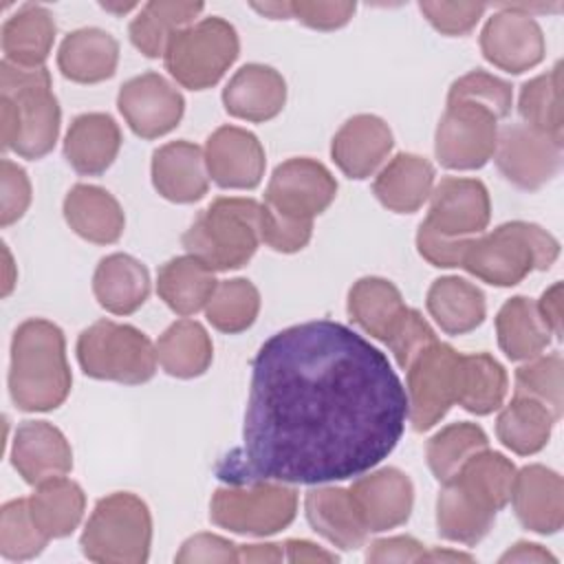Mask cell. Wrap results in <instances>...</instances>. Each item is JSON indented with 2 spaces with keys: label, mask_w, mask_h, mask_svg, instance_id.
<instances>
[{
  "label": "cell",
  "mask_w": 564,
  "mask_h": 564,
  "mask_svg": "<svg viewBox=\"0 0 564 564\" xmlns=\"http://www.w3.org/2000/svg\"><path fill=\"white\" fill-rule=\"evenodd\" d=\"M405 421V388L379 348L339 322L295 324L258 348L242 445L216 476L227 485L361 476L388 458Z\"/></svg>",
  "instance_id": "cell-1"
},
{
  "label": "cell",
  "mask_w": 564,
  "mask_h": 564,
  "mask_svg": "<svg viewBox=\"0 0 564 564\" xmlns=\"http://www.w3.org/2000/svg\"><path fill=\"white\" fill-rule=\"evenodd\" d=\"M66 341L57 324L33 317L22 322L11 339L9 392L24 412L59 408L70 392Z\"/></svg>",
  "instance_id": "cell-2"
},
{
  "label": "cell",
  "mask_w": 564,
  "mask_h": 564,
  "mask_svg": "<svg viewBox=\"0 0 564 564\" xmlns=\"http://www.w3.org/2000/svg\"><path fill=\"white\" fill-rule=\"evenodd\" d=\"M59 104L51 90L46 66L24 68L7 59L0 64L2 148L22 159H42L59 134Z\"/></svg>",
  "instance_id": "cell-3"
},
{
  "label": "cell",
  "mask_w": 564,
  "mask_h": 564,
  "mask_svg": "<svg viewBox=\"0 0 564 564\" xmlns=\"http://www.w3.org/2000/svg\"><path fill=\"white\" fill-rule=\"evenodd\" d=\"M560 256V242L540 225L511 220L489 234L465 238L460 264L494 286H513L531 271H546Z\"/></svg>",
  "instance_id": "cell-4"
},
{
  "label": "cell",
  "mask_w": 564,
  "mask_h": 564,
  "mask_svg": "<svg viewBox=\"0 0 564 564\" xmlns=\"http://www.w3.org/2000/svg\"><path fill=\"white\" fill-rule=\"evenodd\" d=\"M260 214L262 203L253 198H216L183 234V247L212 271L240 269L262 242Z\"/></svg>",
  "instance_id": "cell-5"
},
{
  "label": "cell",
  "mask_w": 564,
  "mask_h": 564,
  "mask_svg": "<svg viewBox=\"0 0 564 564\" xmlns=\"http://www.w3.org/2000/svg\"><path fill=\"white\" fill-rule=\"evenodd\" d=\"M79 544L84 557L90 562H145L152 544V516L148 505L130 491H115L101 498L84 527Z\"/></svg>",
  "instance_id": "cell-6"
},
{
  "label": "cell",
  "mask_w": 564,
  "mask_h": 564,
  "mask_svg": "<svg viewBox=\"0 0 564 564\" xmlns=\"http://www.w3.org/2000/svg\"><path fill=\"white\" fill-rule=\"evenodd\" d=\"M77 361L84 375L101 381L139 386L156 372V346L139 328L99 319L82 330Z\"/></svg>",
  "instance_id": "cell-7"
},
{
  "label": "cell",
  "mask_w": 564,
  "mask_h": 564,
  "mask_svg": "<svg viewBox=\"0 0 564 564\" xmlns=\"http://www.w3.org/2000/svg\"><path fill=\"white\" fill-rule=\"evenodd\" d=\"M240 51L236 29L223 18H203L172 35L163 62L167 73L189 90H205L236 62Z\"/></svg>",
  "instance_id": "cell-8"
},
{
  "label": "cell",
  "mask_w": 564,
  "mask_h": 564,
  "mask_svg": "<svg viewBox=\"0 0 564 564\" xmlns=\"http://www.w3.org/2000/svg\"><path fill=\"white\" fill-rule=\"evenodd\" d=\"M297 511V491L286 482L262 480L251 485H227L214 491L209 518L234 533L273 535L286 529Z\"/></svg>",
  "instance_id": "cell-9"
},
{
  "label": "cell",
  "mask_w": 564,
  "mask_h": 564,
  "mask_svg": "<svg viewBox=\"0 0 564 564\" xmlns=\"http://www.w3.org/2000/svg\"><path fill=\"white\" fill-rule=\"evenodd\" d=\"M458 357L449 344H430L408 368V421L414 432L432 430L456 403Z\"/></svg>",
  "instance_id": "cell-10"
},
{
  "label": "cell",
  "mask_w": 564,
  "mask_h": 564,
  "mask_svg": "<svg viewBox=\"0 0 564 564\" xmlns=\"http://www.w3.org/2000/svg\"><path fill=\"white\" fill-rule=\"evenodd\" d=\"M498 117L482 106L447 104L434 134V154L447 170H478L496 152Z\"/></svg>",
  "instance_id": "cell-11"
},
{
  "label": "cell",
  "mask_w": 564,
  "mask_h": 564,
  "mask_svg": "<svg viewBox=\"0 0 564 564\" xmlns=\"http://www.w3.org/2000/svg\"><path fill=\"white\" fill-rule=\"evenodd\" d=\"M335 196V176L319 161L295 156L273 170L264 192V203L280 214L313 223V218L319 216Z\"/></svg>",
  "instance_id": "cell-12"
},
{
  "label": "cell",
  "mask_w": 564,
  "mask_h": 564,
  "mask_svg": "<svg viewBox=\"0 0 564 564\" xmlns=\"http://www.w3.org/2000/svg\"><path fill=\"white\" fill-rule=\"evenodd\" d=\"M562 148L564 145L551 137L524 123H513L498 130L494 159L511 185L533 192L553 181L560 172Z\"/></svg>",
  "instance_id": "cell-13"
},
{
  "label": "cell",
  "mask_w": 564,
  "mask_h": 564,
  "mask_svg": "<svg viewBox=\"0 0 564 564\" xmlns=\"http://www.w3.org/2000/svg\"><path fill=\"white\" fill-rule=\"evenodd\" d=\"M480 51L496 68L518 75L544 59L546 44L531 13L518 4H502L482 26Z\"/></svg>",
  "instance_id": "cell-14"
},
{
  "label": "cell",
  "mask_w": 564,
  "mask_h": 564,
  "mask_svg": "<svg viewBox=\"0 0 564 564\" xmlns=\"http://www.w3.org/2000/svg\"><path fill=\"white\" fill-rule=\"evenodd\" d=\"M117 106L130 130L141 139L172 132L185 112L183 95L159 73L128 79L117 95Z\"/></svg>",
  "instance_id": "cell-15"
},
{
  "label": "cell",
  "mask_w": 564,
  "mask_h": 564,
  "mask_svg": "<svg viewBox=\"0 0 564 564\" xmlns=\"http://www.w3.org/2000/svg\"><path fill=\"white\" fill-rule=\"evenodd\" d=\"M489 218V192L478 178L445 176L430 194V212L423 223L447 238H471L487 229Z\"/></svg>",
  "instance_id": "cell-16"
},
{
  "label": "cell",
  "mask_w": 564,
  "mask_h": 564,
  "mask_svg": "<svg viewBox=\"0 0 564 564\" xmlns=\"http://www.w3.org/2000/svg\"><path fill=\"white\" fill-rule=\"evenodd\" d=\"M209 178L223 189H253L264 176V148L258 137L238 126H220L205 143Z\"/></svg>",
  "instance_id": "cell-17"
},
{
  "label": "cell",
  "mask_w": 564,
  "mask_h": 564,
  "mask_svg": "<svg viewBox=\"0 0 564 564\" xmlns=\"http://www.w3.org/2000/svg\"><path fill=\"white\" fill-rule=\"evenodd\" d=\"M350 496L368 533H381L408 522L414 505V487L405 471L383 467L357 478Z\"/></svg>",
  "instance_id": "cell-18"
},
{
  "label": "cell",
  "mask_w": 564,
  "mask_h": 564,
  "mask_svg": "<svg viewBox=\"0 0 564 564\" xmlns=\"http://www.w3.org/2000/svg\"><path fill=\"white\" fill-rule=\"evenodd\" d=\"M11 463L29 485L66 476L73 469V449L66 436L46 421H24L11 443Z\"/></svg>",
  "instance_id": "cell-19"
},
{
  "label": "cell",
  "mask_w": 564,
  "mask_h": 564,
  "mask_svg": "<svg viewBox=\"0 0 564 564\" xmlns=\"http://www.w3.org/2000/svg\"><path fill=\"white\" fill-rule=\"evenodd\" d=\"M524 529L553 535L564 522V482L562 476L544 465H527L516 471L511 500Z\"/></svg>",
  "instance_id": "cell-20"
},
{
  "label": "cell",
  "mask_w": 564,
  "mask_h": 564,
  "mask_svg": "<svg viewBox=\"0 0 564 564\" xmlns=\"http://www.w3.org/2000/svg\"><path fill=\"white\" fill-rule=\"evenodd\" d=\"M392 145V130L381 117L355 115L333 137L330 156L348 178H368L383 165Z\"/></svg>",
  "instance_id": "cell-21"
},
{
  "label": "cell",
  "mask_w": 564,
  "mask_h": 564,
  "mask_svg": "<svg viewBox=\"0 0 564 564\" xmlns=\"http://www.w3.org/2000/svg\"><path fill=\"white\" fill-rule=\"evenodd\" d=\"M225 110L245 121H269L278 117L286 104L284 77L264 64H247L234 73L223 90Z\"/></svg>",
  "instance_id": "cell-22"
},
{
  "label": "cell",
  "mask_w": 564,
  "mask_h": 564,
  "mask_svg": "<svg viewBox=\"0 0 564 564\" xmlns=\"http://www.w3.org/2000/svg\"><path fill=\"white\" fill-rule=\"evenodd\" d=\"M152 183L172 203H194L207 194L205 152L189 141H172L152 154Z\"/></svg>",
  "instance_id": "cell-23"
},
{
  "label": "cell",
  "mask_w": 564,
  "mask_h": 564,
  "mask_svg": "<svg viewBox=\"0 0 564 564\" xmlns=\"http://www.w3.org/2000/svg\"><path fill=\"white\" fill-rule=\"evenodd\" d=\"M304 511L311 527L333 546L344 551L364 546L368 529L359 516L350 489L328 485L313 487L304 496Z\"/></svg>",
  "instance_id": "cell-24"
},
{
  "label": "cell",
  "mask_w": 564,
  "mask_h": 564,
  "mask_svg": "<svg viewBox=\"0 0 564 564\" xmlns=\"http://www.w3.org/2000/svg\"><path fill=\"white\" fill-rule=\"evenodd\" d=\"M68 227L88 242L112 245L121 238L126 216L119 200L99 185L79 183L64 198Z\"/></svg>",
  "instance_id": "cell-25"
},
{
  "label": "cell",
  "mask_w": 564,
  "mask_h": 564,
  "mask_svg": "<svg viewBox=\"0 0 564 564\" xmlns=\"http://www.w3.org/2000/svg\"><path fill=\"white\" fill-rule=\"evenodd\" d=\"M119 148V126L110 115L104 112H86L75 117L64 139V156L68 165L84 176L106 172L117 159Z\"/></svg>",
  "instance_id": "cell-26"
},
{
  "label": "cell",
  "mask_w": 564,
  "mask_h": 564,
  "mask_svg": "<svg viewBox=\"0 0 564 564\" xmlns=\"http://www.w3.org/2000/svg\"><path fill=\"white\" fill-rule=\"evenodd\" d=\"M434 189V167L425 156L401 152L388 161L375 183L377 200L397 214L416 212Z\"/></svg>",
  "instance_id": "cell-27"
},
{
  "label": "cell",
  "mask_w": 564,
  "mask_h": 564,
  "mask_svg": "<svg viewBox=\"0 0 564 564\" xmlns=\"http://www.w3.org/2000/svg\"><path fill=\"white\" fill-rule=\"evenodd\" d=\"M117 40L108 31L95 26L68 33L57 53V66L62 75L77 84H97L110 79L117 70Z\"/></svg>",
  "instance_id": "cell-28"
},
{
  "label": "cell",
  "mask_w": 564,
  "mask_h": 564,
  "mask_svg": "<svg viewBox=\"0 0 564 564\" xmlns=\"http://www.w3.org/2000/svg\"><path fill=\"white\" fill-rule=\"evenodd\" d=\"M93 293L108 313L130 315L150 295V273L145 264L128 253H110L99 260L93 275Z\"/></svg>",
  "instance_id": "cell-29"
},
{
  "label": "cell",
  "mask_w": 564,
  "mask_h": 564,
  "mask_svg": "<svg viewBox=\"0 0 564 564\" xmlns=\"http://www.w3.org/2000/svg\"><path fill=\"white\" fill-rule=\"evenodd\" d=\"M427 311L447 335H465L485 322L487 304L482 291L458 275L432 282L425 297Z\"/></svg>",
  "instance_id": "cell-30"
},
{
  "label": "cell",
  "mask_w": 564,
  "mask_h": 564,
  "mask_svg": "<svg viewBox=\"0 0 564 564\" xmlns=\"http://www.w3.org/2000/svg\"><path fill=\"white\" fill-rule=\"evenodd\" d=\"M53 42L55 20L53 13L42 4H24L2 26V53L4 59L15 66H44Z\"/></svg>",
  "instance_id": "cell-31"
},
{
  "label": "cell",
  "mask_w": 564,
  "mask_h": 564,
  "mask_svg": "<svg viewBox=\"0 0 564 564\" xmlns=\"http://www.w3.org/2000/svg\"><path fill=\"white\" fill-rule=\"evenodd\" d=\"M405 302L399 289L386 278H361L348 291L350 319L379 341H388L397 322L405 313Z\"/></svg>",
  "instance_id": "cell-32"
},
{
  "label": "cell",
  "mask_w": 564,
  "mask_h": 564,
  "mask_svg": "<svg viewBox=\"0 0 564 564\" xmlns=\"http://www.w3.org/2000/svg\"><path fill=\"white\" fill-rule=\"evenodd\" d=\"M496 333L502 352L511 361H529L551 344V328L538 304L524 295L507 300L496 315Z\"/></svg>",
  "instance_id": "cell-33"
},
{
  "label": "cell",
  "mask_w": 564,
  "mask_h": 564,
  "mask_svg": "<svg viewBox=\"0 0 564 564\" xmlns=\"http://www.w3.org/2000/svg\"><path fill=\"white\" fill-rule=\"evenodd\" d=\"M26 500L35 524L48 540L70 535L82 522L86 509L82 487L66 476L35 485V491Z\"/></svg>",
  "instance_id": "cell-34"
},
{
  "label": "cell",
  "mask_w": 564,
  "mask_h": 564,
  "mask_svg": "<svg viewBox=\"0 0 564 564\" xmlns=\"http://www.w3.org/2000/svg\"><path fill=\"white\" fill-rule=\"evenodd\" d=\"M216 278L209 267L192 256L167 260L159 269V297L178 315H194L203 311L216 289Z\"/></svg>",
  "instance_id": "cell-35"
},
{
  "label": "cell",
  "mask_w": 564,
  "mask_h": 564,
  "mask_svg": "<svg viewBox=\"0 0 564 564\" xmlns=\"http://www.w3.org/2000/svg\"><path fill=\"white\" fill-rule=\"evenodd\" d=\"M507 397V372L489 352L460 355L456 368V403L471 414L496 412Z\"/></svg>",
  "instance_id": "cell-36"
},
{
  "label": "cell",
  "mask_w": 564,
  "mask_h": 564,
  "mask_svg": "<svg viewBox=\"0 0 564 564\" xmlns=\"http://www.w3.org/2000/svg\"><path fill=\"white\" fill-rule=\"evenodd\" d=\"M161 368L176 379H194L207 372L214 359V346L207 330L194 319H178L165 328L156 341Z\"/></svg>",
  "instance_id": "cell-37"
},
{
  "label": "cell",
  "mask_w": 564,
  "mask_h": 564,
  "mask_svg": "<svg viewBox=\"0 0 564 564\" xmlns=\"http://www.w3.org/2000/svg\"><path fill=\"white\" fill-rule=\"evenodd\" d=\"M494 522L496 511L480 505L454 480L443 482L436 498V529L441 538L474 546L491 531Z\"/></svg>",
  "instance_id": "cell-38"
},
{
  "label": "cell",
  "mask_w": 564,
  "mask_h": 564,
  "mask_svg": "<svg viewBox=\"0 0 564 564\" xmlns=\"http://www.w3.org/2000/svg\"><path fill=\"white\" fill-rule=\"evenodd\" d=\"M516 471H518L516 465L507 456L485 447V449L471 454L458 467V471L447 480H454L469 496H474L480 505H485L487 509L498 513L511 500Z\"/></svg>",
  "instance_id": "cell-39"
},
{
  "label": "cell",
  "mask_w": 564,
  "mask_h": 564,
  "mask_svg": "<svg viewBox=\"0 0 564 564\" xmlns=\"http://www.w3.org/2000/svg\"><path fill=\"white\" fill-rule=\"evenodd\" d=\"M555 421L557 419L544 403L516 394L498 414L496 434L505 447L520 456H529L538 454L549 443Z\"/></svg>",
  "instance_id": "cell-40"
},
{
  "label": "cell",
  "mask_w": 564,
  "mask_h": 564,
  "mask_svg": "<svg viewBox=\"0 0 564 564\" xmlns=\"http://www.w3.org/2000/svg\"><path fill=\"white\" fill-rule=\"evenodd\" d=\"M203 9L205 4L200 2H145L130 22V40L145 57H159L165 53L172 35L194 24Z\"/></svg>",
  "instance_id": "cell-41"
},
{
  "label": "cell",
  "mask_w": 564,
  "mask_h": 564,
  "mask_svg": "<svg viewBox=\"0 0 564 564\" xmlns=\"http://www.w3.org/2000/svg\"><path fill=\"white\" fill-rule=\"evenodd\" d=\"M518 112L524 126L564 145L562 64L560 62L549 73L538 75L522 86L520 99H518Z\"/></svg>",
  "instance_id": "cell-42"
},
{
  "label": "cell",
  "mask_w": 564,
  "mask_h": 564,
  "mask_svg": "<svg viewBox=\"0 0 564 564\" xmlns=\"http://www.w3.org/2000/svg\"><path fill=\"white\" fill-rule=\"evenodd\" d=\"M258 311H260V293L253 286V282L245 278L218 282L205 306L207 322L216 330L227 335L247 330L256 322Z\"/></svg>",
  "instance_id": "cell-43"
},
{
  "label": "cell",
  "mask_w": 564,
  "mask_h": 564,
  "mask_svg": "<svg viewBox=\"0 0 564 564\" xmlns=\"http://www.w3.org/2000/svg\"><path fill=\"white\" fill-rule=\"evenodd\" d=\"M489 445V438L485 430L476 423H452L436 432L425 447L427 465L438 482H445L452 478L458 467L476 452L485 449Z\"/></svg>",
  "instance_id": "cell-44"
},
{
  "label": "cell",
  "mask_w": 564,
  "mask_h": 564,
  "mask_svg": "<svg viewBox=\"0 0 564 564\" xmlns=\"http://www.w3.org/2000/svg\"><path fill=\"white\" fill-rule=\"evenodd\" d=\"M48 538L35 524L29 500L18 498L2 507L0 513V553L4 560H31L44 551Z\"/></svg>",
  "instance_id": "cell-45"
},
{
  "label": "cell",
  "mask_w": 564,
  "mask_h": 564,
  "mask_svg": "<svg viewBox=\"0 0 564 564\" xmlns=\"http://www.w3.org/2000/svg\"><path fill=\"white\" fill-rule=\"evenodd\" d=\"M562 357L560 352H551L544 357H533L524 366L516 370V394L538 399L544 403L555 419L562 416Z\"/></svg>",
  "instance_id": "cell-46"
},
{
  "label": "cell",
  "mask_w": 564,
  "mask_h": 564,
  "mask_svg": "<svg viewBox=\"0 0 564 564\" xmlns=\"http://www.w3.org/2000/svg\"><path fill=\"white\" fill-rule=\"evenodd\" d=\"M454 101H467L487 108L494 112L498 119H505L511 112L513 104V90L511 84L489 75L485 70H471L463 77H458L447 93V104Z\"/></svg>",
  "instance_id": "cell-47"
},
{
  "label": "cell",
  "mask_w": 564,
  "mask_h": 564,
  "mask_svg": "<svg viewBox=\"0 0 564 564\" xmlns=\"http://www.w3.org/2000/svg\"><path fill=\"white\" fill-rule=\"evenodd\" d=\"M313 223L300 220L286 214L275 212L267 203H262L260 214V240L280 253H295L304 249L311 240Z\"/></svg>",
  "instance_id": "cell-48"
},
{
  "label": "cell",
  "mask_w": 564,
  "mask_h": 564,
  "mask_svg": "<svg viewBox=\"0 0 564 564\" xmlns=\"http://www.w3.org/2000/svg\"><path fill=\"white\" fill-rule=\"evenodd\" d=\"M434 341L436 335L427 319L416 308H405L386 344L392 350L399 368L405 370Z\"/></svg>",
  "instance_id": "cell-49"
},
{
  "label": "cell",
  "mask_w": 564,
  "mask_h": 564,
  "mask_svg": "<svg viewBox=\"0 0 564 564\" xmlns=\"http://www.w3.org/2000/svg\"><path fill=\"white\" fill-rule=\"evenodd\" d=\"M425 20L443 35H465L482 18V2H419Z\"/></svg>",
  "instance_id": "cell-50"
},
{
  "label": "cell",
  "mask_w": 564,
  "mask_h": 564,
  "mask_svg": "<svg viewBox=\"0 0 564 564\" xmlns=\"http://www.w3.org/2000/svg\"><path fill=\"white\" fill-rule=\"evenodd\" d=\"M0 187H2V194H0V225L9 227V225L18 223L24 216V212L29 209V205H31V183H29L26 172L18 163H13L9 159H2Z\"/></svg>",
  "instance_id": "cell-51"
},
{
  "label": "cell",
  "mask_w": 564,
  "mask_h": 564,
  "mask_svg": "<svg viewBox=\"0 0 564 564\" xmlns=\"http://www.w3.org/2000/svg\"><path fill=\"white\" fill-rule=\"evenodd\" d=\"M357 4L355 2H317V0H295L289 2V13L297 22L317 29L335 31L350 22Z\"/></svg>",
  "instance_id": "cell-52"
},
{
  "label": "cell",
  "mask_w": 564,
  "mask_h": 564,
  "mask_svg": "<svg viewBox=\"0 0 564 564\" xmlns=\"http://www.w3.org/2000/svg\"><path fill=\"white\" fill-rule=\"evenodd\" d=\"M178 564L198 562H238V546L220 535L196 533L187 538L174 557Z\"/></svg>",
  "instance_id": "cell-53"
},
{
  "label": "cell",
  "mask_w": 564,
  "mask_h": 564,
  "mask_svg": "<svg viewBox=\"0 0 564 564\" xmlns=\"http://www.w3.org/2000/svg\"><path fill=\"white\" fill-rule=\"evenodd\" d=\"M463 242L465 238H447L430 229L425 223H421L416 231V249L419 253L434 267L441 269H452L460 264V253H463Z\"/></svg>",
  "instance_id": "cell-54"
},
{
  "label": "cell",
  "mask_w": 564,
  "mask_h": 564,
  "mask_svg": "<svg viewBox=\"0 0 564 564\" xmlns=\"http://www.w3.org/2000/svg\"><path fill=\"white\" fill-rule=\"evenodd\" d=\"M425 546L410 535H394L375 540L368 546V562H421Z\"/></svg>",
  "instance_id": "cell-55"
},
{
  "label": "cell",
  "mask_w": 564,
  "mask_h": 564,
  "mask_svg": "<svg viewBox=\"0 0 564 564\" xmlns=\"http://www.w3.org/2000/svg\"><path fill=\"white\" fill-rule=\"evenodd\" d=\"M535 304H538L542 319L551 328L553 337L560 339L562 337V284L560 282L551 284Z\"/></svg>",
  "instance_id": "cell-56"
},
{
  "label": "cell",
  "mask_w": 564,
  "mask_h": 564,
  "mask_svg": "<svg viewBox=\"0 0 564 564\" xmlns=\"http://www.w3.org/2000/svg\"><path fill=\"white\" fill-rule=\"evenodd\" d=\"M282 546L286 562H337L335 553L313 544L311 540H286Z\"/></svg>",
  "instance_id": "cell-57"
},
{
  "label": "cell",
  "mask_w": 564,
  "mask_h": 564,
  "mask_svg": "<svg viewBox=\"0 0 564 564\" xmlns=\"http://www.w3.org/2000/svg\"><path fill=\"white\" fill-rule=\"evenodd\" d=\"M500 562H531V564H542V562H557L553 553H549L544 546L535 542H516L511 549H507L500 555Z\"/></svg>",
  "instance_id": "cell-58"
},
{
  "label": "cell",
  "mask_w": 564,
  "mask_h": 564,
  "mask_svg": "<svg viewBox=\"0 0 564 564\" xmlns=\"http://www.w3.org/2000/svg\"><path fill=\"white\" fill-rule=\"evenodd\" d=\"M282 544H245L238 546V562H282Z\"/></svg>",
  "instance_id": "cell-59"
},
{
  "label": "cell",
  "mask_w": 564,
  "mask_h": 564,
  "mask_svg": "<svg viewBox=\"0 0 564 564\" xmlns=\"http://www.w3.org/2000/svg\"><path fill=\"white\" fill-rule=\"evenodd\" d=\"M253 11H258L260 15H267L271 20H289V2H253L251 4Z\"/></svg>",
  "instance_id": "cell-60"
},
{
  "label": "cell",
  "mask_w": 564,
  "mask_h": 564,
  "mask_svg": "<svg viewBox=\"0 0 564 564\" xmlns=\"http://www.w3.org/2000/svg\"><path fill=\"white\" fill-rule=\"evenodd\" d=\"M474 557L458 551H443V549H425L421 562H471Z\"/></svg>",
  "instance_id": "cell-61"
},
{
  "label": "cell",
  "mask_w": 564,
  "mask_h": 564,
  "mask_svg": "<svg viewBox=\"0 0 564 564\" xmlns=\"http://www.w3.org/2000/svg\"><path fill=\"white\" fill-rule=\"evenodd\" d=\"M2 256H4V278H2V295L7 297L13 286H15V280H18V273H15V264H13V258L7 249V245H2Z\"/></svg>",
  "instance_id": "cell-62"
}]
</instances>
